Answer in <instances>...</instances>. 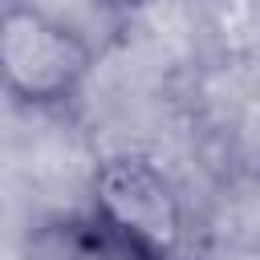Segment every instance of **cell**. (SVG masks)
Segmentation results:
<instances>
[{
	"label": "cell",
	"instance_id": "cell-2",
	"mask_svg": "<svg viewBox=\"0 0 260 260\" xmlns=\"http://www.w3.org/2000/svg\"><path fill=\"white\" fill-rule=\"evenodd\" d=\"M0 69L16 102L61 106L89 73V45L41 8L12 0L0 16Z\"/></svg>",
	"mask_w": 260,
	"mask_h": 260
},
{
	"label": "cell",
	"instance_id": "cell-3",
	"mask_svg": "<svg viewBox=\"0 0 260 260\" xmlns=\"http://www.w3.org/2000/svg\"><path fill=\"white\" fill-rule=\"evenodd\" d=\"M93 4H102L106 12H134V8H142L146 0H93Z\"/></svg>",
	"mask_w": 260,
	"mask_h": 260
},
{
	"label": "cell",
	"instance_id": "cell-1",
	"mask_svg": "<svg viewBox=\"0 0 260 260\" xmlns=\"http://www.w3.org/2000/svg\"><path fill=\"white\" fill-rule=\"evenodd\" d=\"M93 228L118 260H175L183 203L171 179L142 154H110L93 171Z\"/></svg>",
	"mask_w": 260,
	"mask_h": 260
}]
</instances>
